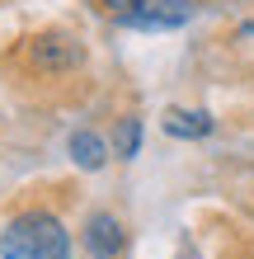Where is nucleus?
Masks as SVG:
<instances>
[{"label":"nucleus","mask_w":254,"mask_h":259,"mask_svg":"<svg viewBox=\"0 0 254 259\" xmlns=\"http://www.w3.org/2000/svg\"><path fill=\"white\" fill-rule=\"evenodd\" d=\"M0 259H71V231L57 212L28 207L0 231Z\"/></svg>","instance_id":"obj_1"},{"label":"nucleus","mask_w":254,"mask_h":259,"mask_svg":"<svg viewBox=\"0 0 254 259\" xmlns=\"http://www.w3.org/2000/svg\"><path fill=\"white\" fill-rule=\"evenodd\" d=\"M71 160L80 165V170H104V160H109V146H104L99 132H71Z\"/></svg>","instance_id":"obj_6"},{"label":"nucleus","mask_w":254,"mask_h":259,"mask_svg":"<svg viewBox=\"0 0 254 259\" xmlns=\"http://www.w3.org/2000/svg\"><path fill=\"white\" fill-rule=\"evenodd\" d=\"M123 245H127V231H123V222H118L113 212H94V217L85 222V250L94 259H118Z\"/></svg>","instance_id":"obj_4"},{"label":"nucleus","mask_w":254,"mask_h":259,"mask_svg":"<svg viewBox=\"0 0 254 259\" xmlns=\"http://www.w3.org/2000/svg\"><path fill=\"white\" fill-rule=\"evenodd\" d=\"M137 146H141V118H123V123H118V137H113V151L123 160H132Z\"/></svg>","instance_id":"obj_7"},{"label":"nucleus","mask_w":254,"mask_h":259,"mask_svg":"<svg viewBox=\"0 0 254 259\" xmlns=\"http://www.w3.org/2000/svg\"><path fill=\"white\" fill-rule=\"evenodd\" d=\"M165 132L184 137V142H198V137L212 132V113H202V109H170L165 113Z\"/></svg>","instance_id":"obj_5"},{"label":"nucleus","mask_w":254,"mask_h":259,"mask_svg":"<svg viewBox=\"0 0 254 259\" xmlns=\"http://www.w3.org/2000/svg\"><path fill=\"white\" fill-rule=\"evenodd\" d=\"M132 5H141V0H99V10H109V14H127Z\"/></svg>","instance_id":"obj_8"},{"label":"nucleus","mask_w":254,"mask_h":259,"mask_svg":"<svg viewBox=\"0 0 254 259\" xmlns=\"http://www.w3.org/2000/svg\"><path fill=\"white\" fill-rule=\"evenodd\" d=\"M193 14H198V0H141V5H132L127 14H118V19L127 28H151V33H160V28L188 24Z\"/></svg>","instance_id":"obj_3"},{"label":"nucleus","mask_w":254,"mask_h":259,"mask_svg":"<svg viewBox=\"0 0 254 259\" xmlns=\"http://www.w3.org/2000/svg\"><path fill=\"white\" fill-rule=\"evenodd\" d=\"M24 62L38 75H71V71L85 66V48L71 33H62V28H47V33L24 42Z\"/></svg>","instance_id":"obj_2"}]
</instances>
